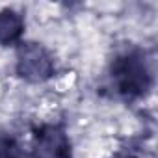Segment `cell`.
<instances>
[{
  "instance_id": "obj_4",
  "label": "cell",
  "mask_w": 158,
  "mask_h": 158,
  "mask_svg": "<svg viewBox=\"0 0 158 158\" xmlns=\"http://www.w3.org/2000/svg\"><path fill=\"white\" fill-rule=\"evenodd\" d=\"M23 17L13 10L0 11V45L15 43L23 34Z\"/></svg>"
},
{
  "instance_id": "obj_3",
  "label": "cell",
  "mask_w": 158,
  "mask_h": 158,
  "mask_svg": "<svg viewBox=\"0 0 158 158\" xmlns=\"http://www.w3.org/2000/svg\"><path fill=\"white\" fill-rule=\"evenodd\" d=\"M37 147L43 158H69V143L54 127H47L37 134Z\"/></svg>"
},
{
  "instance_id": "obj_5",
  "label": "cell",
  "mask_w": 158,
  "mask_h": 158,
  "mask_svg": "<svg viewBox=\"0 0 158 158\" xmlns=\"http://www.w3.org/2000/svg\"><path fill=\"white\" fill-rule=\"evenodd\" d=\"M0 158H13L11 151H10V143L2 138H0Z\"/></svg>"
},
{
  "instance_id": "obj_1",
  "label": "cell",
  "mask_w": 158,
  "mask_h": 158,
  "mask_svg": "<svg viewBox=\"0 0 158 158\" xmlns=\"http://www.w3.org/2000/svg\"><path fill=\"white\" fill-rule=\"evenodd\" d=\"M114 76L117 78L119 89L128 97H138L145 93L151 84L149 71L139 56H125L114 63Z\"/></svg>"
},
{
  "instance_id": "obj_6",
  "label": "cell",
  "mask_w": 158,
  "mask_h": 158,
  "mask_svg": "<svg viewBox=\"0 0 158 158\" xmlns=\"http://www.w3.org/2000/svg\"><path fill=\"white\" fill-rule=\"evenodd\" d=\"M123 158H130V156H123Z\"/></svg>"
},
{
  "instance_id": "obj_2",
  "label": "cell",
  "mask_w": 158,
  "mask_h": 158,
  "mask_svg": "<svg viewBox=\"0 0 158 158\" xmlns=\"http://www.w3.org/2000/svg\"><path fill=\"white\" fill-rule=\"evenodd\" d=\"M19 74L24 76L26 80H32V82H39V80H45L52 74V60L50 56L45 52V48H41L39 45H24L19 52Z\"/></svg>"
}]
</instances>
